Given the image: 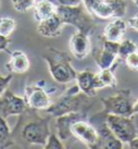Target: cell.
Wrapping results in <instances>:
<instances>
[{"label": "cell", "mask_w": 138, "mask_h": 149, "mask_svg": "<svg viewBox=\"0 0 138 149\" xmlns=\"http://www.w3.org/2000/svg\"><path fill=\"white\" fill-rule=\"evenodd\" d=\"M17 126L12 134H19L22 141L29 145L42 146L46 144L47 138L51 134L48 116H42L38 110L27 107L20 114Z\"/></svg>", "instance_id": "cell-1"}, {"label": "cell", "mask_w": 138, "mask_h": 149, "mask_svg": "<svg viewBox=\"0 0 138 149\" xmlns=\"http://www.w3.org/2000/svg\"><path fill=\"white\" fill-rule=\"evenodd\" d=\"M92 97H89L80 91L77 85L70 87L67 91H64L58 100L47 108L45 112L52 116H59L67 114L70 112H87L92 107L94 101Z\"/></svg>", "instance_id": "cell-2"}, {"label": "cell", "mask_w": 138, "mask_h": 149, "mask_svg": "<svg viewBox=\"0 0 138 149\" xmlns=\"http://www.w3.org/2000/svg\"><path fill=\"white\" fill-rule=\"evenodd\" d=\"M42 59L47 62L50 76L55 83L69 84L75 81L77 72L72 66L71 57L67 52L49 48Z\"/></svg>", "instance_id": "cell-3"}, {"label": "cell", "mask_w": 138, "mask_h": 149, "mask_svg": "<svg viewBox=\"0 0 138 149\" xmlns=\"http://www.w3.org/2000/svg\"><path fill=\"white\" fill-rule=\"evenodd\" d=\"M57 15L64 25L70 24L77 29L82 33L92 35L97 29L94 15L88 11L83 2L76 6L57 7Z\"/></svg>", "instance_id": "cell-4"}, {"label": "cell", "mask_w": 138, "mask_h": 149, "mask_svg": "<svg viewBox=\"0 0 138 149\" xmlns=\"http://www.w3.org/2000/svg\"><path fill=\"white\" fill-rule=\"evenodd\" d=\"M101 104L103 106L102 111L98 112V114H117V116H133V106L134 100L132 98L130 89H122L119 91L113 96L101 98Z\"/></svg>", "instance_id": "cell-5"}, {"label": "cell", "mask_w": 138, "mask_h": 149, "mask_svg": "<svg viewBox=\"0 0 138 149\" xmlns=\"http://www.w3.org/2000/svg\"><path fill=\"white\" fill-rule=\"evenodd\" d=\"M101 116H103L105 124L108 125V127L123 144H128L133 138H135L138 135L134 116H124L109 113V114H105Z\"/></svg>", "instance_id": "cell-6"}, {"label": "cell", "mask_w": 138, "mask_h": 149, "mask_svg": "<svg viewBox=\"0 0 138 149\" xmlns=\"http://www.w3.org/2000/svg\"><path fill=\"white\" fill-rule=\"evenodd\" d=\"M46 81H37L33 84H29L25 87L24 91V99L27 107L32 109H36L38 111L46 110L51 104V99L49 96V91L46 88Z\"/></svg>", "instance_id": "cell-7"}, {"label": "cell", "mask_w": 138, "mask_h": 149, "mask_svg": "<svg viewBox=\"0 0 138 149\" xmlns=\"http://www.w3.org/2000/svg\"><path fill=\"white\" fill-rule=\"evenodd\" d=\"M119 45H120V42L108 40L102 36L100 45L92 51L94 60L100 70L109 69L114 65V63L117 62V58H119L117 57Z\"/></svg>", "instance_id": "cell-8"}, {"label": "cell", "mask_w": 138, "mask_h": 149, "mask_svg": "<svg viewBox=\"0 0 138 149\" xmlns=\"http://www.w3.org/2000/svg\"><path fill=\"white\" fill-rule=\"evenodd\" d=\"M90 121H98L97 132H98V143L97 149H122L124 148V144L117 138L112 131L105 124L103 116L95 114L92 116Z\"/></svg>", "instance_id": "cell-9"}, {"label": "cell", "mask_w": 138, "mask_h": 149, "mask_svg": "<svg viewBox=\"0 0 138 149\" xmlns=\"http://www.w3.org/2000/svg\"><path fill=\"white\" fill-rule=\"evenodd\" d=\"M71 135L90 149H97L98 132L88 120H80L71 126Z\"/></svg>", "instance_id": "cell-10"}, {"label": "cell", "mask_w": 138, "mask_h": 149, "mask_svg": "<svg viewBox=\"0 0 138 149\" xmlns=\"http://www.w3.org/2000/svg\"><path fill=\"white\" fill-rule=\"evenodd\" d=\"M26 108L27 104L24 97L17 96L9 89H6L0 96V116L4 119L12 116H20Z\"/></svg>", "instance_id": "cell-11"}, {"label": "cell", "mask_w": 138, "mask_h": 149, "mask_svg": "<svg viewBox=\"0 0 138 149\" xmlns=\"http://www.w3.org/2000/svg\"><path fill=\"white\" fill-rule=\"evenodd\" d=\"M80 120H88L87 112H70L63 116H59L55 119V130L57 135L61 141H67L71 135V126L73 123Z\"/></svg>", "instance_id": "cell-12"}, {"label": "cell", "mask_w": 138, "mask_h": 149, "mask_svg": "<svg viewBox=\"0 0 138 149\" xmlns=\"http://www.w3.org/2000/svg\"><path fill=\"white\" fill-rule=\"evenodd\" d=\"M71 54L78 60H83L92 52V42L89 35L77 31L73 34L69 42Z\"/></svg>", "instance_id": "cell-13"}, {"label": "cell", "mask_w": 138, "mask_h": 149, "mask_svg": "<svg viewBox=\"0 0 138 149\" xmlns=\"http://www.w3.org/2000/svg\"><path fill=\"white\" fill-rule=\"evenodd\" d=\"M31 62L28 56L22 50H14L10 54V59L6 63V70L9 73L14 74H24L29 70Z\"/></svg>", "instance_id": "cell-14"}, {"label": "cell", "mask_w": 138, "mask_h": 149, "mask_svg": "<svg viewBox=\"0 0 138 149\" xmlns=\"http://www.w3.org/2000/svg\"><path fill=\"white\" fill-rule=\"evenodd\" d=\"M75 82L76 85L80 88V91L89 97L96 96L97 91L99 89L98 83H97L96 73H94L90 70H84L77 72Z\"/></svg>", "instance_id": "cell-15"}, {"label": "cell", "mask_w": 138, "mask_h": 149, "mask_svg": "<svg viewBox=\"0 0 138 149\" xmlns=\"http://www.w3.org/2000/svg\"><path fill=\"white\" fill-rule=\"evenodd\" d=\"M63 26L64 24L55 14L45 21L38 22L37 32L40 36L45 38H57L62 34Z\"/></svg>", "instance_id": "cell-16"}, {"label": "cell", "mask_w": 138, "mask_h": 149, "mask_svg": "<svg viewBox=\"0 0 138 149\" xmlns=\"http://www.w3.org/2000/svg\"><path fill=\"white\" fill-rule=\"evenodd\" d=\"M82 2L94 17L102 20L114 19V13L108 0H82Z\"/></svg>", "instance_id": "cell-17"}, {"label": "cell", "mask_w": 138, "mask_h": 149, "mask_svg": "<svg viewBox=\"0 0 138 149\" xmlns=\"http://www.w3.org/2000/svg\"><path fill=\"white\" fill-rule=\"evenodd\" d=\"M126 29H127V22L122 17H115L105 27L102 36L108 40L121 42L123 36L125 35Z\"/></svg>", "instance_id": "cell-18"}, {"label": "cell", "mask_w": 138, "mask_h": 149, "mask_svg": "<svg viewBox=\"0 0 138 149\" xmlns=\"http://www.w3.org/2000/svg\"><path fill=\"white\" fill-rule=\"evenodd\" d=\"M57 14V6L49 0H40L34 6V19L37 22L45 21Z\"/></svg>", "instance_id": "cell-19"}, {"label": "cell", "mask_w": 138, "mask_h": 149, "mask_svg": "<svg viewBox=\"0 0 138 149\" xmlns=\"http://www.w3.org/2000/svg\"><path fill=\"white\" fill-rule=\"evenodd\" d=\"M119 62H115L114 65L109 68V69H103L100 70L98 73H96L97 83L98 87L100 88H105V87H117V76L114 74V70L117 68Z\"/></svg>", "instance_id": "cell-20"}, {"label": "cell", "mask_w": 138, "mask_h": 149, "mask_svg": "<svg viewBox=\"0 0 138 149\" xmlns=\"http://www.w3.org/2000/svg\"><path fill=\"white\" fill-rule=\"evenodd\" d=\"M14 143V136L7 123V119L0 116V149L11 147Z\"/></svg>", "instance_id": "cell-21"}, {"label": "cell", "mask_w": 138, "mask_h": 149, "mask_svg": "<svg viewBox=\"0 0 138 149\" xmlns=\"http://www.w3.org/2000/svg\"><path fill=\"white\" fill-rule=\"evenodd\" d=\"M136 51H137V45L132 39H123L120 42V45H119L117 57L119 59L124 60L127 56H130V54L136 52Z\"/></svg>", "instance_id": "cell-22"}, {"label": "cell", "mask_w": 138, "mask_h": 149, "mask_svg": "<svg viewBox=\"0 0 138 149\" xmlns=\"http://www.w3.org/2000/svg\"><path fill=\"white\" fill-rule=\"evenodd\" d=\"M17 29V21L9 17H0V35L10 37Z\"/></svg>", "instance_id": "cell-23"}, {"label": "cell", "mask_w": 138, "mask_h": 149, "mask_svg": "<svg viewBox=\"0 0 138 149\" xmlns=\"http://www.w3.org/2000/svg\"><path fill=\"white\" fill-rule=\"evenodd\" d=\"M111 8L114 13V19L115 17H123L127 11V2L126 0H108Z\"/></svg>", "instance_id": "cell-24"}, {"label": "cell", "mask_w": 138, "mask_h": 149, "mask_svg": "<svg viewBox=\"0 0 138 149\" xmlns=\"http://www.w3.org/2000/svg\"><path fill=\"white\" fill-rule=\"evenodd\" d=\"M13 8L20 13H25L26 11L34 8L36 4V0H11Z\"/></svg>", "instance_id": "cell-25"}, {"label": "cell", "mask_w": 138, "mask_h": 149, "mask_svg": "<svg viewBox=\"0 0 138 149\" xmlns=\"http://www.w3.org/2000/svg\"><path fill=\"white\" fill-rule=\"evenodd\" d=\"M45 149H64L65 146L63 145V141L59 138L58 135L50 134L47 138L46 144L44 145Z\"/></svg>", "instance_id": "cell-26"}, {"label": "cell", "mask_w": 138, "mask_h": 149, "mask_svg": "<svg viewBox=\"0 0 138 149\" xmlns=\"http://www.w3.org/2000/svg\"><path fill=\"white\" fill-rule=\"evenodd\" d=\"M124 62L128 69L133 71H138V51L130 54L124 59Z\"/></svg>", "instance_id": "cell-27"}, {"label": "cell", "mask_w": 138, "mask_h": 149, "mask_svg": "<svg viewBox=\"0 0 138 149\" xmlns=\"http://www.w3.org/2000/svg\"><path fill=\"white\" fill-rule=\"evenodd\" d=\"M12 79H13L12 73H9V74L6 75V76L0 75V96L3 94L6 89H8V86L10 85Z\"/></svg>", "instance_id": "cell-28"}, {"label": "cell", "mask_w": 138, "mask_h": 149, "mask_svg": "<svg viewBox=\"0 0 138 149\" xmlns=\"http://www.w3.org/2000/svg\"><path fill=\"white\" fill-rule=\"evenodd\" d=\"M57 7L63 6V7H69V6H76L82 2V0H49Z\"/></svg>", "instance_id": "cell-29"}, {"label": "cell", "mask_w": 138, "mask_h": 149, "mask_svg": "<svg viewBox=\"0 0 138 149\" xmlns=\"http://www.w3.org/2000/svg\"><path fill=\"white\" fill-rule=\"evenodd\" d=\"M11 42V39L9 37H4L0 35V51H4L7 54H11V50L9 49V45Z\"/></svg>", "instance_id": "cell-30"}, {"label": "cell", "mask_w": 138, "mask_h": 149, "mask_svg": "<svg viewBox=\"0 0 138 149\" xmlns=\"http://www.w3.org/2000/svg\"><path fill=\"white\" fill-rule=\"evenodd\" d=\"M126 22H127V26L128 27L138 32V13H136L134 17H130Z\"/></svg>", "instance_id": "cell-31"}, {"label": "cell", "mask_w": 138, "mask_h": 149, "mask_svg": "<svg viewBox=\"0 0 138 149\" xmlns=\"http://www.w3.org/2000/svg\"><path fill=\"white\" fill-rule=\"evenodd\" d=\"M127 145L130 149H138V135L135 138H133Z\"/></svg>", "instance_id": "cell-32"}, {"label": "cell", "mask_w": 138, "mask_h": 149, "mask_svg": "<svg viewBox=\"0 0 138 149\" xmlns=\"http://www.w3.org/2000/svg\"><path fill=\"white\" fill-rule=\"evenodd\" d=\"M137 113H138V100L136 102H134V106H133V116L137 114Z\"/></svg>", "instance_id": "cell-33"}, {"label": "cell", "mask_w": 138, "mask_h": 149, "mask_svg": "<svg viewBox=\"0 0 138 149\" xmlns=\"http://www.w3.org/2000/svg\"><path fill=\"white\" fill-rule=\"evenodd\" d=\"M132 1L134 2V4H135V6H136V7H137V8H138V0H132Z\"/></svg>", "instance_id": "cell-34"}, {"label": "cell", "mask_w": 138, "mask_h": 149, "mask_svg": "<svg viewBox=\"0 0 138 149\" xmlns=\"http://www.w3.org/2000/svg\"><path fill=\"white\" fill-rule=\"evenodd\" d=\"M0 8H1V1H0Z\"/></svg>", "instance_id": "cell-35"}]
</instances>
